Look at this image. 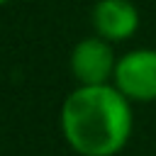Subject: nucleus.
<instances>
[{
    "label": "nucleus",
    "mask_w": 156,
    "mask_h": 156,
    "mask_svg": "<svg viewBox=\"0 0 156 156\" xmlns=\"http://www.w3.org/2000/svg\"><path fill=\"white\" fill-rule=\"evenodd\" d=\"M58 122L66 144L76 154L115 156L132 136V100L124 98L115 83L78 85L66 95Z\"/></svg>",
    "instance_id": "obj_1"
},
{
    "label": "nucleus",
    "mask_w": 156,
    "mask_h": 156,
    "mask_svg": "<svg viewBox=\"0 0 156 156\" xmlns=\"http://www.w3.org/2000/svg\"><path fill=\"white\" fill-rule=\"evenodd\" d=\"M112 83L132 102H154L156 100V49L141 46L122 54L117 58Z\"/></svg>",
    "instance_id": "obj_2"
},
{
    "label": "nucleus",
    "mask_w": 156,
    "mask_h": 156,
    "mask_svg": "<svg viewBox=\"0 0 156 156\" xmlns=\"http://www.w3.org/2000/svg\"><path fill=\"white\" fill-rule=\"evenodd\" d=\"M68 66L78 85H102L115 78L117 54L112 49V41L95 34V37L80 39L73 46Z\"/></svg>",
    "instance_id": "obj_3"
},
{
    "label": "nucleus",
    "mask_w": 156,
    "mask_h": 156,
    "mask_svg": "<svg viewBox=\"0 0 156 156\" xmlns=\"http://www.w3.org/2000/svg\"><path fill=\"white\" fill-rule=\"evenodd\" d=\"M98 37L107 41H127L139 29V10L132 0H98L90 12Z\"/></svg>",
    "instance_id": "obj_4"
},
{
    "label": "nucleus",
    "mask_w": 156,
    "mask_h": 156,
    "mask_svg": "<svg viewBox=\"0 0 156 156\" xmlns=\"http://www.w3.org/2000/svg\"><path fill=\"white\" fill-rule=\"evenodd\" d=\"M7 2H12V0H0V5H7Z\"/></svg>",
    "instance_id": "obj_5"
}]
</instances>
